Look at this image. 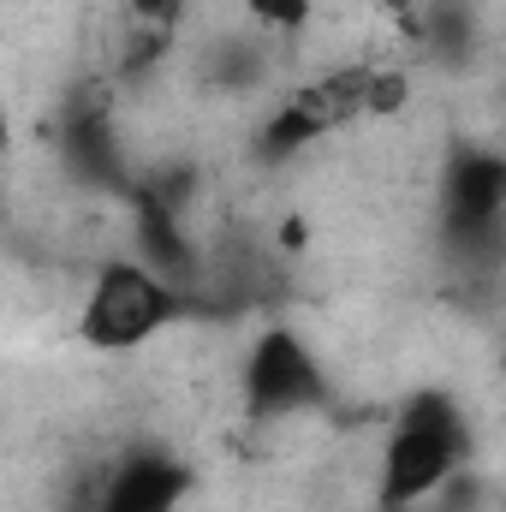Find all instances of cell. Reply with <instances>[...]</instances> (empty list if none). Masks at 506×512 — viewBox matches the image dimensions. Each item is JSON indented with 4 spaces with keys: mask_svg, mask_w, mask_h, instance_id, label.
Segmentation results:
<instances>
[{
    "mask_svg": "<svg viewBox=\"0 0 506 512\" xmlns=\"http://www.w3.org/2000/svg\"><path fill=\"white\" fill-rule=\"evenodd\" d=\"M465 465V411L447 393H411L376 447V507L417 512Z\"/></svg>",
    "mask_w": 506,
    "mask_h": 512,
    "instance_id": "6da1fadb",
    "label": "cell"
},
{
    "mask_svg": "<svg viewBox=\"0 0 506 512\" xmlns=\"http://www.w3.org/2000/svg\"><path fill=\"white\" fill-rule=\"evenodd\" d=\"M179 310H185V298H179L167 280H155V274H149L143 262H131V256H108V262L90 274L84 298H78L72 334H78L90 352L120 358V352H137V346L161 340V334L179 322Z\"/></svg>",
    "mask_w": 506,
    "mask_h": 512,
    "instance_id": "7a4b0ae2",
    "label": "cell"
},
{
    "mask_svg": "<svg viewBox=\"0 0 506 512\" xmlns=\"http://www.w3.org/2000/svg\"><path fill=\"white\" fill-rule=\"evenodd\" d=\"M239 387H245V405H251L256 423H298L322 405V364L316 352L292 334V328H268L256 334L245 364H239Z\"/></svg>",
    "mask_w": 506,
    "mask_h": 512,
    "instance_id": "3957f363",
    "label": "cell"
},
{
    "mask_svg": "<svg viewBox=\"0 0 506 512\" xmlns=\"http://www.w3.org/2000/svg\"><path fill=\"white\" fill-rule=\"evenodd\" d=\"M179 495H185V471L167 453H131L102 477L96 512H173Z\"/></svg>",
    "mask_w": 506,
    "mask_h": 512,
    "instance_id": "277c9868",
    "label": "cell"
},
{
    "mask_svg": "<svg viewBox=\"0 0 506 512\" xmlns=\"http://www.w3.org/2000/svg\"><path fill=\"white\" fill-rule=\"evenodd\" d=\"M6 149H12V114H6V96H0V161H6Z\"/></svg>",
    "mask_w": 506,
    "mask_h": 512,
    "instance_id": "5b68a950",
    "label": "cell"
}]
</instances>
